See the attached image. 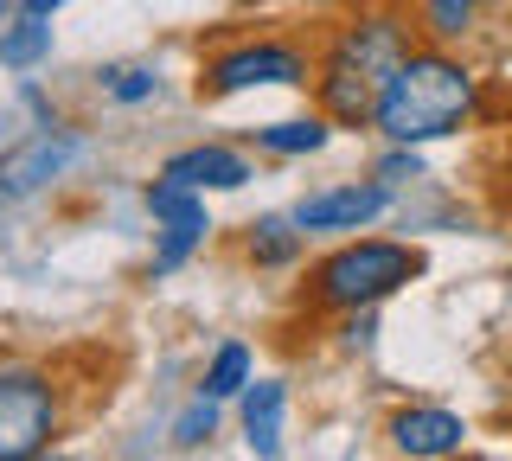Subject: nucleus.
Segmentation results:
<instances>
[{
    "instance_id": "4468645a",
    "label": "nucleus",
    "mask_w": 512,
    "mask_h": 461,
    "mask_svg": "<svg viewBox=\"0 0 512 461\" xmlns=\"http://www.w3.org/2000/svg\"><path fill=\"white\" fill-rule=\"evenodd\" d=\"M250 378H256V359H250V346H244V340H224L218 353H212V365H205V385H199V391L224 404V397H244V385H250Z\"/></svg>"
},
{
    "instance_id": "20e7f679",
    "label": "nucleus",
    "mask_w": 512,
    "mask_h": 461,
    "mask_svg": "<svg viewBox=\"0 0 512 461\" xmlns=\"http://www.w3.org/2000/svg\"><path fill=\"white\" fill-rule=\"evenodd\" d=\"M64 429V391L45 365L7 359L0 365V461H32Z\"/></svg>"
},
{
    "instance_id": "9b49d317",
    "label": "nucleus",
    "mask_w": 512,
    "mask_h": 461,
    "mask_svg": "<svg viewBox=\"0 0 512 461\" xmlns=\"http://www.w3.org/2000/svg\"><path fill=\"white\" fill-rule=\"evenodd\" d=\"M282 410H288V385L282 378H263V385H244V442L250 455H282Z\"/></svg>"
},
{
    "instance_id": "6e6552de",
    "label": "nucleus",
    "mask_w": 512,
    "mask_h": 461,
    "mask_svg": "<svg viewBox=\"0 0 512 461\" xmlns=\"http://www.w3.org/2000/svg\"><path fill=\"white\" fill-rule=\"evenodd\" d=\"M384 205H391L384 186H327V193H308L288 218L301 231H359V225H372Z\"/></svg>"
},
{
    "instance_id": "0eeeda50",
    "label": "nucleus",
    "mask_w": 512,
    "mask_h": 461,
    "mask_svg": "<svg viewBox=\"0 0 512 461\" xmlns=\"http://www.w3.org/2000/svg\"><path fill=\"white\" fill-rule=\"evenodd\" d=\"M77 154H84V141H77V135H58V129H45V135L20 141L13 154H0V205L45 193L52 180H64V173L77 167Z\"/></svg>"
},
{
    "instance_id": "9d476101",
    "label": "nucleus",
    "mask_w": 512,
    "mask_h": 461,
    "mask_svg": "<svg viewBox=\"0 0 512 461\" xmlns=\"http://www.w3.org/2000/svg\"><path fill=\"white\" fill-rule=\"evenodd\" d=\"M167 180H180V186H199V193H237V186L250 180V161L237 148H218V141H199V148H180V154H167Z\"/></svg>"
},
{
    "instance_id": "f3484780",
    "label": "nucleus",
    "mask_w": 512,
    "mask_h": 461,
    "mask_svg": "<svg viewBox=\"0 0 512 461\" xmlns=\"http://www.w3.org/2000/svg\"><path fill=\"white\" fill-rule=\"evenodd\" d=\"M103 90L116 103H154L160 97V77L141 71V65H128V71H103Z\"/></svg>"
},
{
    "instance_id": "39448f33",
    "label": "nucleus",
    "mask_w": 512,
    "mask_h": 461,
    "mask_svg": "<svg viewBox=\"0 0 512 461\" xmlns=\"http://www.w3.org/2000/svg\"><path fill=\"white\" fill-rule=\"evenodd\" d=\"M308 77H314V58L295 39H244V45H224L218 58H205L199 97H237V90H263V84L295 90Z\"/></svg>"
},
{
    "instance_id": "a211bd4d",
    "label": "nucleus",
    "mask_w": 512,
    "mask_h": 461,
    "mask_svg": "<svg viewBox=\"0 0 512 461\" xmlns=\"http://www.w3.org/2000/svg\"><path fill=\"white\" fill-rule=\"evenodd\" d=\"M212 404H218V397L199 391V404H192L186 417L173 423V442H180V449H199V442H212V429H218V410H212Z\"/></svg>"
},
{
    "instance_id": "2eb2a0df",
    "label": "nucleus",
    "mask_w": 512,
    "mask_h": 461,
    "mask_svg": "<svg viewBox=\"0 0 512 461\" xmlns=\"http://www.w3.org/2000/svg\"><path fill=\"white\" fill-rule=\"evenodd\" d=\"M327 116H295V122H269V129H256V148L269 154H320L327 148Z\"/></svg>"
},
{
    "instance_id": "f03ea898",
    "label": "nucleus",
    "mask_w": 512,
    "mask_h": 461,
    "mask_svg": "<svg viewBox=\"0 0 512 461\" xmlns=\"http://www.w3.org/2000/svg\"><path fill=\"white\" fill-rule=\"evenodd\" d=\"M410 33H416L410 13H397V7H372L359 20L333 26L320 58H314L320 116L340 122V129H365L378 97H384V84H391V71H397V58L410 52Z\"/></svg>"
},
{
    "instance_id": "7ed1b4c3",
    "label": "nucleus",
    "mask_w": 512,
    "mask_h": 461,
    "mask_svg": "<svg viewBox=\"0 0 512 461\" xmlns=\"http://www.w3.org/2000/svg\"><path fill=\"white\" fill-rule=\"evenodd\" d=\"M423 276V257L410 244H391V237H352V244L327 250L308 269V308L320 314H365L378 301H391L397 289Z\"/></svg>"
},
{
    "instance_id": "412c9836",
    "label": "nucleus",
    "mask_w": 512,
    "mask_h": 461,
    "mask_svg": "<svg viewBox=\"0 0 512 461\" xmlns=\"http://www.w3.org/2000/svg\"><path fill=\"white\" fill-rule=\"evenodd\" d=\"M7 7H20V0H0V13H7Z\"/></svg>"
},
{
    "instance_id": "dca6fc26",
    "label": "nucleus",
    "mask_w": 512,
    "mask_h": 461,
    "mask_svg": "<svg viewBox=\"0 0 512 461\" xmlns=\"http://www.w3.org/2000/svg\"><path fill=\"white\" fill-rule=\"evenodd\" d=\"M301 237H308V231H301L295 218H263V225L250 231V257L263 269H282V263L301 257Z\"/></svg>"
},
{
    "instance_id": "6ab92c4d",
    "label": "nucleus",
    "mask_w": 512,
    "mask_h": 461,
    "mask_svg": "<svg viewBox=\"0 0 512 461\" xmlns=\"http://www.w3.org/2000/svg\"><path fill=\"white\" fill-rule=\"evenodd\" d=\"M20 7H26V13H58L64 0H20Z\"/></svg>"
},
{
    "instance_id": "f257e3e1",
    "label": "nucleus",
    "mask_w": 512,
    "mask_h": 461,
    "mask_svg": "<svg viewBox=\"0 0 512 461\" xmlns=\"http://www.w3.org/2000/svg\"><path fill=\"white\" fill-rule=\"evenodd\" d=\"M474 109H480V77L468 58H455L448 45H410L372 109V129L391 148H423V141L468 129Z\"/></svg>"
},
{
    "instance_id": "423d86ee",
    "label": "nucleus",
    "mask_w": 512,
    "mask_h": 461,
    "mask_svg": "<svg viewBox=\"0 0 512 461\" xmlns=\"http://www.w3.org/2000/svg\"><path fill=\"white\" fill-rule=\"evenodd\" d=\"M148 212L160 225V244H154V276H173L192 250L212 237V212H205V193L199 186H180V180H160L148 186Z\"/></svg>"
},
{
    "instance_id": "f8f14e48",
    "label": "nucleus",
    "mask_w": 512,
    "mask_h": 461,
    "mask_svg": "<svg viewBox=\"0 0 512 461\" xmlns=\"http://www.w3.org/2000/svg\"><path fill=\"white\" fill-rule=\"evenodd\" d=\"M45 58H52V26H45V13H26L20 7V20L0 26V65L26 77V71H39Z\"/></svg>"
},
{
    "instance_id": "aec40b11",
    "label": "nucleus",
    "mask_w": 512,
    "mask_h": 461,
    "mask_svg": "<svg viewBox=\"0 0 512 461\" xmlns=\"http://www.w3.org/2000/svg\"><path fill=\"white\" fill-rule=\"evenodd\" d=\"M301 7H346V0H301Z\"/></svg>"
},
{
    "instance_id": "ddd939ff",
    "label": "nucleus",
    "mask_w": 512,
    "mask_h": 461,
    "mask_svg": "<svg viewBox=\"0 0 512 461\" xmlns=\"http://www.w3.org/2000/svg\"><path fill=\"white\" fill-rule=\"evenodd\" d=\"M480 7H500V0H416V26H429L436 45H455V39L474 33Z\"/></svg>"
},
{
    "instance_id": "1a4fd4ad",
    "label": "nucleus",
    "mask_w": 512,
    "mask_h": 461,
    "mask_svg": "<svg viewBox=\"0 0 512 461\" xmlns=\"http://www.w3.org/2000/svg\"><path fill=\"white\" fill-rule=\"evenodd\" d=\"M461 442H468V423H461L455 410L416 404V410H397V417H391V449H397V455L436 461V455H455Z\"/></svg>"
}]
</instances>
